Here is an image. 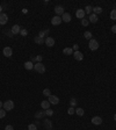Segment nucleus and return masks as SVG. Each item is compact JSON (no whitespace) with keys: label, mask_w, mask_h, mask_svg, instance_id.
<instances>
[{"label":"nucleus","mask_w":116,"mask_h":130,"mask_svg":"<svg viewBox=\"0 0 116 130\" xmlns=\"http://www.w3.org/2000/svg\"><path fill=\"white\" fill-rule=\"evenodd\" d=\"M2 13V6H0V14Z\"/></svg>","instance_id":"a19ab883"},{"label":"nucleus","mask_w":116,"mask_h":130,"mask_svg":"<svg viewBox=\"0 0 116 130\" xmlns=\"http://www.w3.org/2000/svg\"><path fill=\"white\" fill-rule=\"evenodd\" d=\"M78 49H79V45L78 44H74L72 47V50H73V51H78Z\"/></svg>","instance_id":"e433bc0d"},{"label":"nucleus","mask_w":116,"mask_h":130,"mask_svg":"<svg viewBox=\"0 0 116 130\" xmlns=\"http://www.w3.org/2000/svg\"><path fill=\"white\" fill-rule=\"evenodd\" d=\"M28 130H37V127H36V124H29Z\"/></svg>","instance_id":"473e14b6"},{"label":"nucleus","mask_w":116,"mask_h":130,"mask_svg":"<svg viewBox=\"0 0 116 130\" xmlns=\"http://www.w3.org/2000/svg\"><path fill=\"white\" fill-rule=\"evenodd\" d=\"M49 102L51 103V105H58V103H59V99H58V96H56V95H50Z\"/></svg>","instance_id":"f8f14e48"},{"label":"nucleus","mask_w":116,"mask_h":130,"mask_svg":"<svg viewBox=\"0 0 116 130\" xmlns=\"http://www.w3.org/2000/svg\"><path fill=\"white\" fill-rule=\"evenodd\" d=\"M11 32H12V35H16V34H20L21 32V27L19 24H14L13 27L11 28Z\"/></svg>","instance_id":"6e6552de"},{"label":"nucleus","mask_w":116,"mask_h":130,"mask_svg":"<svg viewBox=\"0 0 116 130\" xmlns=\"http://www.w3.org/2000/svg\"><path fill=\"white\" fill-rule=\"evenodd\" d=\"M84 11H85L86 14H89V15H91V12L93 11V7H92V6H86V8L84 9Z\"/></svg>","instance_id":"5701e85b"},{"label":"nucleus","mask_w":116,"mask_h":130,"mask_svg":"<svg viewBox=\"0 0 116 130\" xmlns=\"http://www.w3.org/2000/svg\"><path fill=\"white\" fill-rule=\"evenodd\" d=\"M5 130H14V128L11 124H8V126H6V128H5Z\"/></svg>","instance_id":"4c0bfd02"},{"label":"nucleus","mask_w":116,"mask_h":130,"mask_svg":"<svg viewBox=\"0 0 116 130\" xmlns=\"http://www.w3.org/2000/svg\"><path fill=\"white\" fill-rule=\"evenodd\" d=\"M34 70H35L36 72H38V73H44L45 72V66L43 65L42 63H36L34 64Z\"/></svg>","instance_id":"f03ea898"},{"label":"nucleus","mask_w":116,"mask_h":130,"mask_svg":"<svg viewBox=\"0 0 116 130\" xmlns=\"http://www.w3.org/2000/svg\"><path fill=\"white\" fill-rule=\"evenodd\" d=\"M55 13H56V15H58V16H62L63 14L65 13L63 6H56V7H55Z\"/></svg>","instance_id":"9d476101"},{"label":"nucleus","mask_w":116,"mask_h":130,"mask_svg":"<svg viewBox=\"0 0 116 130\" xmlns=\"http://www.w3.org/2000/svg\"><path fill=\"white\" fill-rule=\"evenodd\" d=\"M2 105H4V102H2V101H0V108H2Z\"/></svg>","instance_id":"ea45409f"},{"label":"nucleus","mask_w":116,"mask_h":130,"mask_svg":"<svg viewBox=\"0 0 116 130\" xmlns=\"http://www.w3.org/2000/svg\"><path fill=\"white\" fill-rule=\"evenodd\" d=\"M93 12L95 15H98V14H101L102 13V8L100 7V6H95V7H93Z\"/></svg>","instance_id":"a211bd4d"},{"label":"nucleus","mask_w":116,"mask_h":130,"mask_svg":"<svg viewBox=\"0 0 116 130\" xmlns=\"http://www.w3.org/2000/svg\"><path fill=\"white\" fill-rule=\"evenodd\" d=\"M43 94H44L45 96H50V95H51V92H50L49 88H45V90L43 91Z\"/></svg>","instance_id":"7c9ffc66"},{"label":"nucleus","mask_w":116,"mask_h":130,"mask_svg":"<svg viewBox=\"0 0 116 130\" xmlns=\"http://www.w3.org/2000/svg\"><path fill=\"white\" fill-rule=\"evenodd\" d=\"M44 126L46 129H51V127H52V124H51V122L48 121V120H45L44 121Z\"/></svg>","instance_id":"b1692460"},{"label":"nucleus","mask_w":116,"mask_h":130,"mask_svg":"<svg viewBox=\"0 0 116 130\" xmlns=\"http://www.w3.org/2000/svg\"><path fill=\"white\" fill-rule=\"evenodd\" d=\"M70 105H71V107H74V106L77 105V100H76V99L72 98V99H71V101H70Z\"/></svg>","instance_id":"2f4dec72"},{"label":"nucleus","mask_w":116,"mask_h":130,"mask_svg":"<svg viewBox=\"0 0 116 130\" xmlns=\"http://www.w3.org/2000/svg\"><path fill=\"white\" fill-rule=\"evenodd\" d=\"M6 116V110L4 108H0V118H4Z\"/></svg>","instance_id":"cd10ccee"},{"label":"nucleus","mask_w":116,"mask_h":130,"mask_svg":"<svg viewBox=\"0 0 116 130\" xmlns=\"http://www.w3.org/2000/svg\"><path fill=\"white\" fill-rule=\"evenodd\" d=\"M24 69H26V70H33V69H34V64H33V62H31V60L26 62V63H24Z\"/></svg>","instance_id":"dca6fc26"},{"label":"nucleus","mask_w":116,"mask_h":130,"mask_svg":"<svg viewBox=\"0 0 116 130\" xmlns=\"http://www.w3.org/2000/svg\"><path fill=\"white\" fill-rule=\"evenodd\" d=\"M7 21H8V16H7V14H5V13L0 14V24H1V26H4V24L7 23Z\"/></svg>","instance_id":"1a4fd4ad"},{"label":"nucleus","mask_w":116,"mask_h":130,"mask_svg":"<svg viewBox=\"0 0 116 130\" xmlns=\"http://www.w3.org/2000/svg\"><path fill=\"white\" fill-rule=\"evenodd\" d=\"M76 114L78 115V116H82V115L85 114V112H84V109H82V108H77V109H76Z\"/></svg>","instance_id":"aec40b11"},{"label":"nucleus","mask_w":116,"mask_h":130,"mask_svg":"<svg viewBox=\"0 0 116 130\" xmlns=\"http://www.w3.org/2000/svg\"><path fill=\"white\" fill-rule=\"evenodd\" d=\"M35 59L37 60V63H42V59H43V57H42V56L40 55V56H37Z\"/></svg>","instance_id":"c9c22d12"},{"label":"nucleus","mask_w":116,"mask_h":130,"mask_svg":"<svg viewBox=\"0 0 116 130\" xmlns=\"http://www.w3.org/2000/svg\"><path fill=\"white\" fill-rule=\"evenodd\" d=\"M73 52H74V51L72 50V48H65V49L63 50V54L67 55V56H69V55H73Z\"/></svg>","instance_id":"6ab92c4d"},{"label":"nucleus","mask_w":116,"mask_h":130,"mask_svg":"<svg viewBox=\"0 0 116 130\" xmlns=\"http://www.w3.org/2000/svg\"><path fill=\"white\" fill-rule=\"evenodd\" d=\"M74 113H76L74 107H70V108H69V110H67V114H69V115H73Z\"/></svg>","instance_id":"c85d7f7f"},{"label":"nucleus","mask_w":116,"mask_h":130,"mask_svg":"<svg viewBox=\"0 0 116 130\" xmlns=\"http://www.w3.org/2000/svg\"><path fill=\"white\" fill-rule=\"evenodd\" d=\"M81 24H82L84 27H87V26L89 24V21L87 20V19H85V18H84L82 20H81Z\"/></svg>","instance_id":"a878e982"},{"label":"nucleus","mask_w":116,"mask_h":130,"mask_svg":"<svg viewBox=\"0 0 116 130\" xmlns=\"http://www.w3.org/2000/svg\"><path fill=\"white\" fill-rule=\"evenodd\" d=\"M20 34L22 36H27L28 32H27V29H21V32H20Z\"/></svg>","instance_id":"f704fd0d"},{"label":"nucleus","mask_w":116,"mask_h":130,"mask_svg":"<svg viewBox=\"0 0 116 130\" xmlns=\"http://www.w3.org/2000/svg\"><path fill=\"white\" fill-rule=\"evenodd\" d=\"M92 123L95 124V126H99V124L102 123V118H101L100 116H94L93 118H92Z\"/></svg>","instance_id":"ddd939ff"},{"label":"nucleus","mask_w":116,"mask_h":130,"mask_svg":"<svg viewBox=\"0 0 116 130\" xmlns=\"http://www.w3.org/2000/svg\"><path fill=\"white\" fill-rule=\"evenodd\" d=\"M2 52H4L5 57H12V55H13V49H12L11 47H5L4 50H2Z\"/></svg>","instance_id":"20e7f679"},{"label":"nucleus","mask_w":116,"mask_h":130,"mask_svg":"<svg viewBox=\"0 0 116 130\" xmlns=\"http://www.w3.org/2000/svg\"><path fill=\"white\" fill-rule=\"evenodd\" d=\"M98 15H95V14H91V15H89V18H88V21L89 22H92V23H96L98 22Z\"/></svg>","instance_id":"2eb2a0df"},{"label":"nucleus","mask_w":116,"mask_h":130,"mask_svg":"<svg viewBox=\"0 0 116 130\" xmlns=\"http://www.w3.org/2000/svg\"><path fill=\"white\" fill-rule=\"evenodd\" d=\"M88 47H89V49L92 50V51H95V50H98V49H99V42H98L96 40L92 38V40L89 41Z\"/></svg>","instance_id":"7ed1b4c3"},{"label":"nucleus","mask_w":116,"mask_h":130,"mask_svg":"<svg viewBox=\"0 0 116 130\" xmlns=\"http://www.w3.org/2000/svg\"><path fill=\"white\" fill-rule=\"evenodd\" d=\"M45 115V112H41V113H36V115L35 116L38 118V117H43Z\"/></svg>","instance_id":"72a5a7b5"},{"label":"nucleus","mask_w":116,"mask_h":130,"mask_svg":"<svg viewBox=\"0 0 116 130\" xmlns=\"http://www.w3.org/2000/svg\"><path fill=\"white\" fill-rule=\"evenodd\" d=\"M2 108H4L6 112H8V110H12L14 108V102L12 101V100H6L4 102V105H2Z\"/></svg>","instance_id":"f257e3e1"},{"label":"nucleus","mask_w":116,"mask_h":130,"mask_svg":"<svg viewBox=\"0 0 116 130\" xmlns=\"http://www.w3.org/2000/svg\"><path fill=\"white\" fill-rule=\"evenodd\" d=\"M45 38H42V37H40V36H37V37H35V42L36 43H38V44H42V43H44Z\"/></svg>","instance_id":"4be33fe9"},{"label":"nucleus","mask_w":116,"mask_h":130,"mask_svg":"<svg viewBox=\"0 0 116 130\" xmlns=\"http://www.w3.org/2000/svg\"><path fill=\"white\" fill-rule=\"evenodd\" d=\"M62 22H63L62 16H58V15H56V16H54V18L51 19V23H52L54 26H58V24H60Z\"/></svg>","instance_id":"39448f33"},{"label":"nucleus","mask_w":116,"mask_h":130,"mask_svg":"<svg viewBox=\"0 0 116 130\" xmlns=\"http://www.w3.org/2000/svg\"><path fill=\"white\" fill-rule=\"evenodd\" d=\"M62 20L64 21V22H70L72 20V18H71V14H69V13H64L62 15Z\"/></svg>","instance_id":"4468645a"},{"label":"nucleus","mask_w":116,"mask_h":130,"mask_svg":"<svg viewBox=\"0 0 116 130\" xmlns=\"http://www.w3.org/2000/svg\"><path fill=\"white\" fill-rule=\"evenodd\" d=\"M73 57H74L76 60H79V62H80V60L84 59V54L80 52V51L78 50V51H74V52H73Z\"/></svg>","instance_id":"0eeeda50"},{"label":"nucleus","mask_w":116,"mask_h":130,"mask_svg":"<svg viewBox=\"0 0 116 130\" xmlns=\"http://www.w3.org/2000/svg\"><path fill=\"white\" fill-rule=\"evenodd\" d=\"M45 115H48V116H51V115H54V110H52V109H46V110H45Z\"/></svg>","instance_id":"c756f323"},{"label":"nucleus","mask_w":116,"mask_h":130,"mask_svg":"<svg viewBox=\"0 0 116 130\" xmlns=\"http://www.w3.org/2000/svg\"><path fill=\"white\" fill-rule=\"evenodd\" d=\"M112 32L114 33V34H116V24H114V26L112 27Z\"/></svg>","instance_id":"58836bf2"},{"label":"nucleus","mask_w":116,"mask_h":130,"mask_svg":"<svg viewBox=\"0 0 116 130\" xmlns=\"http://www.w3.org/2000/svg\"><path fill=\"white\" fill-rule=\"evenodd\" d=\"M50 105H51V103H50L49 101H42V102H41V107L46 110V109H49L50 108Z\"/></svg>","instance_id":"f3484780"},{"label":"nucleus","mask_w":116,"mask_h":130,"mask_svg":"<svg viewBox=\"0 0 116 130\" xmlns=\"http://www.w3.org/2000/svg\"><path fill=\"white\" fill-rule=\"evenodd\" d=\"M44 43H45V45H46V47L51 48V47H54V45H55V40L52 38V37H49V36H46V37H45Z\"/></svg>","instance_id":"423d86ee"},{"label":"nucleus","mask_w":116,"mask_h":130,"mask_svg":"<svg viewBox=\"0 0 116 130\" xmlns=\"http://www.w3.org/2000/svg\"><path fill=\"white\" fill-rule=\"evenodd\" d=\"M110 19L112 20H116V9H112V12H110Z\"/></svg>","instance_id":"393cba45"},{"label":"nucleus","mask_w":116,"mask_h":130,"mask_svg":"<svg viewBox=\"0 0 116 130\" xmlns=\"http://www.w3.org/2000/svg\"><path fill=\"white\" fill-rule=\"evenodd\" d=\"M85 15H86V13H85V11H84V9H77V12H76V16H77L78 19L82 20V19L85 18Z\"/></svg>","instance_id":"9b49d317"},{"label":"nucleus","mask_w":116,"mask_h":130,"mask_svg":"<svg viewBox=\"0 0 116 130\" xmlns=\"http://www.w3.org/2000/svg\"><path fill=\"white\" fill-rule=\"evenodd\" d=\"M48 34H49V29H46V30H44V32H40V35H38V36L43 38V37H44V36H46Z\"/></svg>","instance_id":"bb28decb"},{"label":"nucleus","mask_w":116,"mask_h":130,"mask_svg":"<svg viewBox=\"0 0 116 130\" xmlns=\"http://www.w3.org/2000/svg\"><path fill=\"white\" fill-rule=\"evenodd\" d=\"M84 37H85L86 40H92V33L91 32H85L84 33Z\"/></svg>","instance_id":"412c9836"},{"label":"nucleus","mask_w":116,"mask_h":130,"mask_svg":"<svg viewBox=\"0 0 116 130\" xmlns=\"http://www.w3.org/2000/svg\"><path fill=\"white\" fill-rule=\"evenodd\" d=\"M114 120H115V121H116V114H115V115H114Z\"/></svg>","instance_id":"79ce46f5"}]
</instances>
